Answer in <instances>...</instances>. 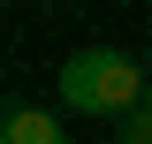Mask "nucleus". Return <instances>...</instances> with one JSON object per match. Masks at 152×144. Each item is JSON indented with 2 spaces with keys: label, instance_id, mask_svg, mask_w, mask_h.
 <instances>
[{
  "label": "nucleus",
  "instance_id": "nucleus-1",
  "mask_svg": "<svg viewBox=\"0 0 152 144\" xmlns=\"http://www.w3.org/2000/svg\"><path fill=\"white\" fill-rule=\"evenodd\" d=\"M145 91V68L114 46H76L61 61V106L69 114H99V121H122Z\"/></svg>",
  "mask_w": 152,
  "mask_h": 144
},
{
  "label": "nucleus",
  "instance_id": "nucleus-2",
  "mask_svg": "<svg viewBox=\"0 0 152 144\" xmlns=\"http://www.w3.org/2000/svg\"><path fill=\"white\" fill-rule=\"evenodd\" d=\"M0 144H69L53 121V106H23V99H8L0 106Z\"/></svg>",
  "mask_w": 152,
  "mask_h": 144
},
{
  "label": "nucleus",
  "instance_id": "nucleus-3",
  "mask_svg": "<svg viewBox=\"0 0 152 144\" xmlns=\"http://www.w3.org/2000/svg\"><path fill=\"white\" fill-rule=\"evenodd\" d=\"M137 106H145V114H152V68H145V91H137Z\"/></svg>",
  "mask_w": 152,
  "mask_h": 144
},
{
  "label": "nucleus",
  "instance_id": "nucleus-4",
  "mask_svg": "<svg viewBox=\"0 0 152 144\" xmlns=\"http://www.w3.org/2000/svg\"><path fill=\"white\" fill-rule=\"evenodd\" d=\"M145 144H152V137H145Z\"/></svg>",
  "mask_w": 152,
  "mask_h": 144
}]
</instances>
